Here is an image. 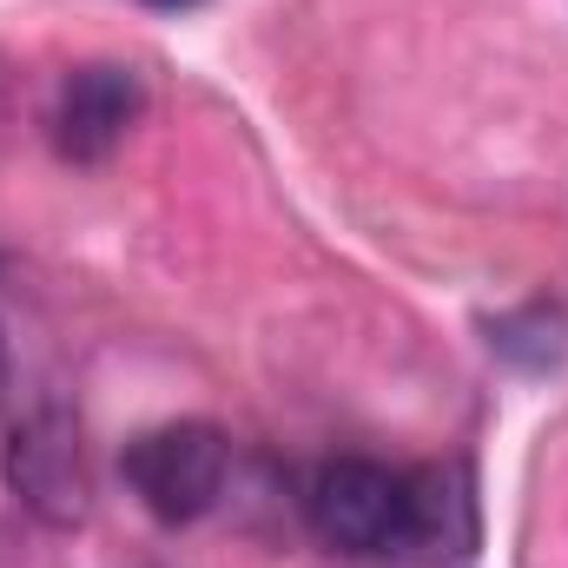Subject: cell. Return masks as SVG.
<instances>
[{"label":"cell","instance_id":"6da1fadb","mask_svg":"<svg viewBox=\"0 0 568 568\" xmlns=\"http://www.w3.org/2000/svg\"><path fill=\"white\" fill-rule=\"evenodd\" d=\"M456 509H463V496L449 489L443 469H390L377 456L317 463L304 483L311 536L351 562H397L429 542L469 536V523H456Z\"/></svg>","mask_w":568,"mask_h":568},{"label":"cell","instance_id":"7a4b0ae2","mask_svg":"<svg viewBox=\"0 0 568 568\" xmlns=\"http://www.w3.org/2000/svg\"><path fill=\"white\" fill-rule=\"evenodd\" d=\"M126 469V489L140 496V509L165 529H185L199 516H212L225 503V483H232V436L219 424H199V417H179V424H159L126 443L120 456Z\"/></svg>","mask_w":568,"mask_h":568},{"label":"cell","instance_id":"3957f363","mask_svg":"<svg viewBox=\"0 0 568 568\" xmlns=\"http://www.w3.org/2000/svg\"><path fill=\"white\" fill-rule=\"evenodd\" d=\"M0 476L7 496L40 523V529H80L93 516V456L87 429L60 404H33L0 443Z\"/></svg>","mask_w":568,"mask_h":568},{"label":"cell","instance_id":"277c9868","mask_svg":"<svg viewBox=\"0 0 568 568\" xmlns=\"http://www.w3.org/2000/svg\"><path fill=\"white\" fill-rule=\"evenodd\" d=\"M145 120V80L126 60H87L60 80L47 106V145L60 165H106Z\"/></svg>","mask_w":568,"mask_h":568},{"label":"cell","instance_id":"5b68a950","mask_svg":"<svg viewBox=\"0 0 568 568\" xmlns=\"http://www.w3.org/2000/svg\"><path fill=\"white\" fill-rule=\"evenodd\" d=\"M489 351L509 357V364H523V371H549V364L562 357V311L529 304V311H516V317H496V324H489Z\"/></svg>","mask_w":568,"mask_h":568},{"label":"cell","instance_id":"8992f818","mask_svg":"<svg viewBox=\"0 0 568 568\" xmlns=\"http://www.w3.org/2000/svg\"><path fill=\"white\" fill-rule=\"evenodd\" d=\"M13 140V73H7V60H0V152Z\"/></svg>","mask_w":568,"mask_h":568},{"label":"cell","instance_id":"52a82bcc","mask_svg":"<svg viewBox=\"0 0 568 568\" xmlns=\"http://www.w3.org/2000/svg\"><path fill=\"white\" fill-rule=\"evenodd\" d=\"M145 7H199V0H145Z\"/></svg>","mask_w":568,"mask_h":568},{"label":"cell","instance_id":"ba28073f","mask_svg":"<svg viewBox=\"0 0 568 568\" xmlns=\"http://www.w3.org/2000/svg\"><path fill=\"white\" fill-rule=\"evenodd\" d=\"M0 390H7V351H0Z\"/></svg>","mask_w":568,"mask_h":568}]
</instances>
